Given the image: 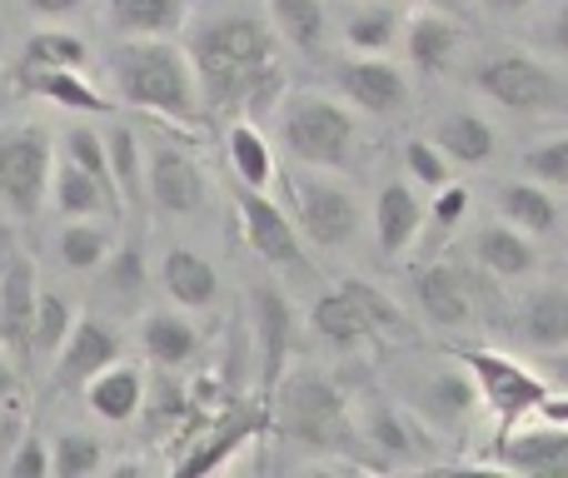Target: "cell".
Here are the masks:
<instances>
[{
    "mask_svg": "<svg viewBox=\"0 0 568 478\" xmlns=\"http://www.w3.org/2000/svg\"><path fill=\"white\" fill-rule=\"evenodd\" d=\"M145 195L165 215H200L210 205V180L190 150L175 145H150L145 150Z\"/></svg>",
    "mask_w": 568,
    "mask_h": 478,
    "instance_id": "obj_12",
    "label": "cell"
},
{
    "mask_svg": "<svg viewBox=\"0 0 568 478\" xmlns=\"http://www.w3.org/2000/svg\"><path fill=\"white\" fill-rule=\"evenodd\" d=\"M275 140L290 155V165L344 170L359 150V120L344 100L320 90H290L275 110Z\"/></svg>",
    "mask_w": 568,
    "mask_h": 478,
    "instance_id": "obj_4",
    "label": "cell"
},
{
    "mask_svg": "<svg viewBox=\"0 0 568 478\" xmlns=\"http://www.w3.org/2000/svg\"><path fill=\"white\" fill-rule=\"evenodd\" d=\"M469 85L504 115H559L568 110V80H559L539 55L494 50L469 70Z\"/></svg>",
    "mask_w": 568,
    "mask_h": 478,
    "instance_id": "obj_6",
    "label": "cell"
},
{
    "mask_svg": "<svg viewBox=\"0 0 568 478\" xmlns=\"http://www.w3.org/2000/svg\"><path fill=\"white\" fill-rule=\"evenodd\" d=\"M419 309L424 319H434L439 329H464L474 324V289L454 264H429L419 269Z\"/></svg>",
    "mask_w": 568,
    "mask_h": 478,
    "instance_id": "obj_27",
    "label": "cell"
},
{
    "mask_svg": "<svg viewBox=\"0 0 568 478\" xmlns=\"http://www.w3.org/2000/svg\"><path fill=\"white\" fill-rule=\"evenodd\" d=\"M265 20L275 26V35L284 40V45L304 50V55H314V50L324 45V30H329V10H324V0H270Z\"/></svg>",
    "mask_w": 568,
    "mask_h": 478,
    "instance_id": "obj_33",
    "label": "cell"
},
{
    "mask_svg": "<svg viewBox=\"0 0 568 478\" xmlns=\"http://www.w3.org/2000/svg\"><path fill=\"white\" fill-rule=\"evenodd\" d=\"M45 205L55 210L60 220H105V215H120V195L115 185H105V180H95L90 170L70 165V160L55 155V170H50V195Z\"/></svg>",
    "mask_w": 568,
    "mask_h": 478,
    "instance_id": "obj_21",
    "label": "cell"
},
{
    "mask_svg": "<svg viewBox=\"0 0 568 478\" xmlns=\"http://www.w3.org/2000/svg\"><path fill=\"white\" fill-rule=\"evenodd\" d=\"M514 334L519 344L549 354L568 344V284H544V289H529L514 314Z\"/></svg>",
    "mask_w": 568,
    "mask_h": 478,
    "instance_id": "obj_24",
    "label": "cell"
},
{
    "mask_svg": "<svg viewBox=\"0 0 568 478\" xmlns=\"http://www.w3.org/2000/svg\"><path fill=\"white\" fill-rule=\"evenodd\" d=\"M225 155H230V170H235L240 185H250V190H270V185H275V170H280L275 165V145H270L255 125H245V120H240V125L230 130V140H225Z\"/></svg>",
    "mask_w": 568,
    "mask_h": 478,
    "instance_id": "obj_35",
    "label": "cell"
},
{
    "mask_svg": "<svg viewBox=\"0 0 568 478\" xmlns=\"http://www.w3.org/2000/svg\"><path fill=\"white\" fill-rule=\"evenodd\" d=\"M354 419H359L364 449H369L379 464H419L424 424L414 419L409 404H394V399H384V394H369V404H364Z\"/></svg>",
    "mask_w": 568,
    "mask_h": 478,
    "instance_id": "obj_15",
    "label": "cell"
},
{
    "mask_svg": "<svg viewBox=\"0 0 568 478\" xmlns=\"http://www.w3.org/2000/svg\"><path fill=\"white\" fill-rule=\"evenodd\" d=\"M16 389H20V364H16V354L0 344V409L16 399Z\"/></svg>",
    "mask_w": 568,
    "mask_h": 478,
    "instance_id": "obj_49",
    "label": "cell"
},
{
    "mask_svg": "<svg viewBox=\"0 0 568 478\" xmlns=\"http://www.w3.org/2000/svg\"><path fill=\"white\" fill-rule=\"evenodd\" d=\"M190 65H195L205 105H245L280 75V35L255 10H220L190 26Z\"/></svg>",
    "mask_w": 568,
    "mask_h": 478,
    "instance_id": "obj_1",
    "label": "cell"
},
{
    "mask_svg": "<svg viewBox=\"0 0 568 478\" xmlns=\"http://www.w3.org/2000/svg\"><path fill=\"white\" fill-rule=\"evenodd\" d=\"M474 250V264H479L484 274H494V279H529L534 269H539V250H534V235H524V230H514L509 220H499V225H479L469 240Z\"/></svg>",
    "mask_w": 568,
    "mask_h": 478,
    "instance_id": "obj_22",
    "label": "cell"
},
{
    "mask_svg": "<svg viewBox=\"0 0 568 478\" xmlns=\"http://www.w3.org/2000/svg\"><path fill=\"white\" fill-rule=\"evenodd\" d=\"M100 284H105V294H115V304H125V309H135V304L145 299L150 264H145L140 240H125L105 254V264H100Z\"/></svg>",
    "mask_w": 568,
    "mask_h": 478,
    "instance_id": "obj_37",
    "label": "cell"
},
{
    "mask_svg": "<svg viewBox=\"0 0 568 478\" xmlns=\"http://www.w3.org/2000/svg\"><path fill=\"white\" fill-rule=\"evenodd\" d=\"M539 374H544V379H549V389H568V344H564V349H549V354H544V359H539Z\"/></svg>",
    "mask_w": 568,
    "mask_h": 478,
    "instance_id": "obj_48",
    "label": "cell"
},
{
    "mask_svg": "<svg viewBox=\"0 0 568 478\" xmlns=\"http://www.w3.org/2000/svg\"><path fill=\"white\" fill-rule=\"evenodd\" d=\"M85 404L100 424H130L140 409H145V374L135 364H105L100 374L85 379Z\"/></svg>",
    "mask_w": 568,
    "mask_h": 478,
    "instance_id": "obj_26",
    "label": "cell"
},
{
    "mask_svg": "<svg viewBox=\"0 0 568 478\" xmlns=\"http://www.w3.org/2000/svg\"><path fill=\"white\" fill-rule=\"evenodd\" d=\"M120 359V334L110 329L100 314H75V324H70L65 344L55 349V369H50V389L70 394V389H85L90 374H100L105 364Z\"/></svg>",
    "mask_w": 568,
    "mask_h": 478,
    "instance_id": "obj_13",
    "label": "cell"
},
{
    "mask_svg": "<svg viewBox=\"0 0 568 478\" xmlns=\"http://www.w3.org/2000/svg\"><path fill=\"white\" fill-rule=\"evenodd\" d=\"M404 404L414 409V419L424 429H459L469 419V409L479 404V389H474L469 369H429V374H414Z\"/></svg>",
    "mask_w": 568,
    "mask_h": 478,
    "instance_id": "obj_16",
    "label": "cell"
},
{
    "mask_svg": "<svg viewBox=\"0 0 568 478\" xmlns=\"http://www.w3.org/2000/svg\"><path fill=\"white\" fill-rule=\"evenodd\" d=\"M115 35H180L190 26V0H105Z\"/></svg>",
    "mask_w": 568,
    "mask_h": 478,
    "instance_id": "obj_31",
    "label": "cell"
},
{
    "mask_svg": "<svg viewBox=\"0 0 568 478\" xmlns=\"http://www.w3.org/2000/svg\"><path fill=\"white\" fill-rule=\"evenodd\" d=\"M310 329H314V339L334 344V349H359V344L379 339V334H399L404 319L379 289L349 279L339 289H329L324 299H314Z\"/></svg>",
    "mask_w": 568,
    "mask_h": 478,
    "instance_id": "obj_9",
    "label": "cell"
},
{
    "mask_svg": "<svg viewBox=\"0 0 568 478\" xmlns=\"http://www.w3.org/2000/svg\"><path fill=\"white\" fill-rule=\"evenodd\" d=\"M464 215H469V190H464V185H444L439 200L429 205V220L439 230H449V225H459Z\"/></svg>",
    "mask_w": 568,
    "mask_h": 478,
    "instance_id": "obj_46",
    "label": "cell"
},
{
    "mask_svg": "<svg viewBox=\"0 0 568 478\" xmlns=\"http://www.w3.org/2000/svg\"><path fill=\"white\" fill-rule=\"evenodd\" d=\"M464 369H469L474 389H479V404H489L494 419H499V439L514 434L529 414H539V404L549 399V379L529 364H519L514 354H499V349H464L459 354Z\"/></svg>",
    "mask_w": 568,
    "mask_h": 478,
    "instance_id": "obj_7",
    "label": "cell"
},
{
    "mask_svg": "<svg viewBox=\"0 0 568 478\" xmlns=\"http://www.w3.org/2000/svg\"><path fill=\"white\" fill-rule=\"evenodd\" d=\"M284 195H290V220L300 225L304 244H314V250H344L369 225V210H364L359 190L339 170L290 165Z\"/></svg>",
    "mask_w": 568,
    "mask_h": 478,
    "instance_id": "obj_5",
    "label": "cell"
},
{
    "mask_svg": "<svg viewBox=\"0 0 568 478\" xmlns=\"http://www.w3.org/2000/svg\"><path fill=\"white\" fill-rule=\"evenodd\" d=\"M539 40H544V50H549V55L568 60V0H559V6H554L549 16H544Z\"/></svg>",
    "mask_w": 568,
    "mask_h": 478,
    "instance_id": "obj_47",
    "label": "cell"
},
{
    "mask_svg": "<svg viewBox=\"0 0 568 478\" xmlns=\"http://www.w3.org/2000/svg\"><path fill=\"white\" fill-rule=\"evenodd\" d=\"M250 434H255V419H235V424H225V429L220 434H210V449H200V454H190V459H180L175 469L180 474H210V469H225V454L230 449H240V444L250 439Z\"/></svg>",
    "mask_w": 568,
    "mask_h": 478,
    "instance_id": "obj_44",
    "label": "cell"
},
{
    "mask_svg": "<svg viewBox=\"0 0 568 478\" xmlns=\"http://www.w3.org/2000/svg\"><path fill=\"white\" fill-rule=\"evenodd\" d=\"M399 45L419 75H444V70H454V60H459V50H464V26H459V16H449V10L419 6L409 20H404Z\"/></svg>",
    "mask_w": 568,
    "mask_h": 478,
    "instance_id": "obj_19",
    "label": "cell"
},
{
    "mask_svg": "<svg viewBox=\"0 0 568 478\" xmlns=\"http://www.w3.org/2000/svg\"><path fill=\"white\" fill-rule=\"evenodd\" d=\"M369 225H374V240H379L384 260H399L404 250H414V240L429 225V200H424L419 185H409V180H389V185L374 195Z\"/></svg>",
    "mask_w": 568,
    "mask_h": 478,
    "instance_id": "obj_17",
    "label": "cell"
},
{
    "mask_svg": "<svg viewBox=\"0 0 568 478\" xmlns=\"http://www.w3.org/2000/svg\"><path fill=\"white\" fill-rule=\"evenodd\" d=\"M80 6H85V0H26V10L40 20H65V16H75Z\"/></svg>",
    "mask_w": 568,
    "mask_h": 478,
    "instance_id": "obj_50",
    "label": "cell"
},
{
    "mask_svg": "<svg viewBox=\"0 0 568 478\" xmlns=\"http://www.w3.org/2000/svg\"><path fill=\"white\" fill-rule=\"evenodd\" d=\"M105 155H110V180H115L120 205H140L145 195V145L130 125L105 130Z\"/></svg>",
    "mask_w": 568,
    "mask_h": 478,
    "instance_id": "obj_36",
    "label": "cell"
},
{
    "mask_svg": "<svg viewBox=\"0 0 568 478\" xmlns=\"http://www.w3.org/2000/svg\"><path fill=\"white\" fill-rule=\"evenodd\" d=\"M519 170L549 190H568V135H549L519 155Z\"/></svg>",
    "mask_w": 568,
    "mask_h": 478,
    "instance_id": "obj_42",
    "label": "cell"
},
{
    "mask_svg": "<svg viewBox=\"0 0 568 478\" xmlns=\"http://www.w3.org/2000/svg\"><path fill=\"white\" fill-rule=\"evenodd\" d=\"M494 464L514 474H539V478H568V424H549L544 419L539 429H514L499 439L494 449Z\"/></svg>",
    "mask_w": 568,
    "mask_h": 478,
    "instance_id": "obj_20",
    "label": "cell"
},
{
    "mask_svg": "<svg viewBox=\"0 0 568 478\" xmlns=\"http://www.w3.org/2000/svg\"><path fill=\"white\" fill-rule=\"evenodd\" d=\"M20 90L70 110V115H110L115 110V100L100 95L85 80V70H20Z\"/></svg>",
    "mask_w": 568,
    "mask_h": 478,
    "instance_id": "obj_29",
    "label": "cell"
},
{
    "mask_svg": "<svg viewBox=\"0 0 568 478\" xmlns=\"http://www.w3.org/2000/svg\"><path fill=\"white\" fill-rule=\"evenodd\" d=\"M160 289H165L170 304H180V309H210V304L220 299V269L200 250L175 244V250L160 254Z\"/></svg>",
    "mask_w": 568,
    "mask_h": 478,
    "instance_id": "obj_23",
    "label": "cell"
},
{
    "mask_svg": "<svg viewBox=\"0 0 568 478\" xmlns=\"http://www.w3.org/2000/svg\"><path fill=\"white\" fill-rule=\"evenodd\" d=\"M250 329H255V354H260V384L265 394L280 384L294 354V304L284 299L275 284H255L250 289Z\"/></svg>",
    "mask_w": 568,
    "mask_h": 478,
    "instance_id": "obj_14",
    "label": "cell"
},
{
    "mask_svg": "<svg viewBox=\"0 0 568 478\" xmlns=\"http://www.w3.org/2000/svg\"><path fill=\"white\" fill-rule=\"evenodd\" d=\"M404 170H409V180L424 190H444L454 180V160L444 155L434 140H409V145H404Z\"/></svg>",
    "mask_w": 568,
    "mask_h": 478,
    "instance_id": "obj_43",
    "label": "cell"
},
{
    "mask_svg": "<svg viewBox=\"0 0 568 478\" xmlns=\"http://www.w3.org/2000/svg\"><path fill=\"white\" fill-rule=\"evenodd\" d=\"M10 478H50V439H40L36 429H26L16 444H10L6 464H0Z\"/></svg>",
    "mask_w": 568,
    "mask_h": 478,
    "instance_id": "obj_45",
    "label": "cell"
},
{
    "mask_svg": "<svg viewBox=\"0 0 568 478\" xmlns=\"http://www.w3.org/2000/svg\"><path fill=\"white\" fill-rule=\"evenodd\" d=\"M399 30L404 16L389 0H364L344 16V45H349V55H389L399 45Z\"/></svg>",
    "mask_w": 568,
    "mask_h": 478,
    "instance_id": "obj_32",
    "label": "cell"
},
{
    "mask_svg": "<svg viewBox=\"0 0 568 478\" xmlns=\"http://www.w3.org/2000/svg\"><path fill=\"white\" fill-rule=\"evenodd\" d=\"M105 469V444L85 429H65L50 439V478H90Z\"/></svg>",
    "mask_w": 568,
    "mask_h": 478,
    "instance_id": "obj_39",
    "label": "cell"
},
{
    "mask_svg": "<svg viewBox=\"0 0 568 478\" xmlns=\"http://www.w3.org/2000/svg\"><path fill=\"white\" fill-rule=\"evenodd\" d=\"M110 250H115V235L100 220H65V230L55 235V260L70 274H95Z\"/></svg>",
    "mask_w": 568,
    "mask_h": 478,
    "instance_id": "obj_34",
    "label": "cell"
},
{
    "mask_svg": "<svg viewBox=\"0 0 568 478\" xmlns=\"http://www.w3.org/2000/svg\"><path fill=\"white\" fill-rule=\"evenodd\" d=\"M414 6H424V10H449V16H464V10H469L474 0H414Z\"/></svg>",
    "mask_w": 568,
    "mask_h": 478,
    "instance_id": "obj_52",
    "label": "cell"
},
{
    "mask_svg": "<svg viewBox=\"0 0 568 478\" xmlns=\"http://www.w3.org/2000/svg\"><path fill=\"white\" fill-rule=\"evenodd\" d=\"M140 349L160 369H180V364H190L200 354V329L180 314V304L175 309H150L140 319Z\"/></svg>",
    "mask_w": 568,
    "mask_h": 478,
    "instance_id": "obj_28",
    "label": "cell"
},
{
    "mask_svg": "<svg viewBox=\"0 0 568 478\" xmlns=\"http://www.w3.org/2000/svg\"><path fill=\"white\" fill-rule=\"evenodd\" d=\"M494 200H499V215L509 220L514 230H524V235L544 240L559 230V200H554V190L539 185V180H529V175L504 180Z\"/></svg>",
    "mask_w": 568,
    "mask_h": 478,
    "instance_id": "obj_30",
    "label": "cell"
},
{
    "mask_svg": "<svg viewBox=\"0 0 568 478\" xmlns=\"http://www.w3.org/2000/svg\"><path fill=\"white\" fill-rule=\"evenodd\" d=\"M55 170V135L45 125L0 130V205L16 220H36L50 195Z\"/></svg>",
    "mask_w": 568,
    "mask_h": 478,
    "instance_id": "obj_8",
    "label": "cell"
},
{
    "mask_svg": "<svg viewBox=\"0 0 568 478\" xmlns=\"http://www.w3.org/2000/svg\"><path fill=\"white\" fill-rule=\"evenodd\" d=\"M90 45L75 30H36L20 50V70H85Z\"/></svg>",
    "mask_w": 568,
    "mask_h": 478,
    "instance_id": "obj_38",
    "label": "cell"
},
{
    "mask_svg": "<svg viewBox=\"0 0 568 478\" xmlns=\"http://www.w3.org/2000/svg\"><path fill=\"white\" fill-rule=\"evenodd\" d=\"M55 155L70 160V165H80V170H90V175L105 180V185H115V180H110V155H105V130H95V125H70L65 135H60Z\"/></svg>",
    "mask_w": 568,
    "mask_h": 478,
    "instance_id": "obj_41",
    "label": "cell"
},
{
    "mask_svg": "<svg viewBox=\"0 0 568 478\" xmlns=\"http://www.w3.org/2000/svg\"><path fill=\"white\" fill-rule=\"evenodd\" d=\"M275 399V429L314 454H359V419L344 389L320 369H284L270 389Z\"/></svg>",
    "mask_w": 568,
    "mask_h": 478,
    "instance_id": "obj_3",
    "label": "cell"
},
{
    "mask_svg": "<svg viewBox=\"0 0 568 478\" xmlns=\"http://www.w3.org/2000/svg\"><path fill=\"white\" fill-rule=\"evenodd\" d=\"M36 264L26 254H10L6 269H0V344L16 354V364H30V329H36Z\"/></svg>",
    "mask_w": 568,
    "mask_h": 478,
    "instance_id": "obj_18",
    "label": "cell"
},
{
    "mask_svg": "<svg viewBox=\"0 0 568 478\" xmlns=\"http://www.w3.org/2000/svg\"><path fill=\"white\" fill-rule=\"evenodd\" d=\"M334 80H339V95L354 115L384 120L409 105V75L389 55H349L334 65Z\"/></svg>",
    "mask_w": 568,
    "mask_h": 478,
    "instance_id": "obj_11",
    "label": "cell"
},
{
    "mask_svg": "<svg viewBox=\"0 0 568 478\" xmlns=\"http://www.w3.org/2000/svg\"><path fill=\"white\" fill-rule=\"evenodd\" d=\"M429 140L454 160V170H484L499 150V130L479 110H444Z\"/></svg>",
    "mask_w": 568,
    "mask_h": 478,
    "instance_id": "obj_25",
    "label": "cell"
},
{
    "mask_svg": "<svg viewBox=\"0 0 568 478\" xmlns=\"http://www.w3.org/2000/svg\"><path fill=\"white\" fill-rule=\"evenodd\" d=\"M474 6H479L484 16L509 20V16H524V10H534V0H474Z\"/></svg>",
    "mask_w": 568,
    "mask_h": 478,
    "instance_id": "obj_51",
    "label": "cell"
},
{
    "mask_svg": "<svg viewBox=\"0 0 568 478\" xmlns=\"http://www.w3.org/2000/svg\"><path fill=\"white\" fill-rule=\"evenodd\" d=\"M70 324H75V304H70V294L40 289L36 294V329H30V349H36L40 359H55V349L65 344Z\"/></svg>",
    "mask_w": 568,
    "mask_h": 478,
    "instance_id": "obj_40",
    "label": "cell"
},
{
    "mask_svg": "<svg viewBox=\"0 0 568 478\" xmlns=\"http://www.w3.org/2000/svg\"><path fill=\"white\" fill-rule=\"evenodd\" d=\"M110 80H115V95L145 115L195 125L205 110L190 50L175 45L170 35H125L110 50Z\"/></svg>",
    "mask_w": 568,
    "mask_h": 478,
    "instance_id": "obj_2",
    "label": "cell"
},
{
    "mask_svg": "<svg viewBox=\"0 0 568 478\" xmlns=\"http://www.w3.org/2000/svg\"><path fill=\"white\" fill-rule=\"evenodd\" d=\"M235 210H240V225H245L250 250H255L270 269H284V274H304V269H310V254H304L300 225H294L290 210L275 205L265 190L240 185Z\"/></svg>",
    "mask_w": 568,
    "mask_h": 478,
    "instance_id": "obj_10",
    "label": "cell"
}]
</instances>
